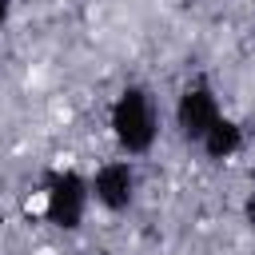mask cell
I'll list each match as a JSON object with an SVG mask.
<instances>
[{
	"label": "cell",
	"instance_id": "7a4b0ae2",
	"mask_svg": "<svg viewBox=\"0 0 255 255\" xmlns=\"http://www.w3.org/2000/svg\"><path fill=\"white\" fill-rule=\"evenodd\" d=\"M88 203H92L88 175L72 167H56L44 175V219L56 231H76L88 215Z\"/></svg>",
	"mask_w": 255,
	"mask_h": 255
},
{
	"label": "cell",
	"instance_id": "277c9868",
	"mask_svg": "<svg viewBox=\"0 0 255 255\" xmlns=\"http://www.w3.org/2000/svg\"><path fill=\"white\" fill-rule=\"evenodd\" d=\"M88 191L104 211H124L135 199V167L131 159H108L88 175Z\"/></svg>",
	"mask_w": 255,
	"mask_h": 255
},
{
	"label": "cell",
	"instance_id": "3957f363",
	"mask_svg": "<svg viewBox=\"0 0 255 255\" xmlns=\"http://www.w3.org/2000/svg\"><path fill=\"white\" fill-rule=\"evenodd\" d=\"M223 116V104H219V92L207 76H191L179 96H175V128L187 143H199L203 131Z\"/></svg>",
	"mask_w": 255,
	"mask_h": 255
},
{
	"label": "cell",
	"instance_id": "6da1fadb",
	"mask_svg": "<svg viewBox=\"0 0 255 255\" xmlns=\"http://www.w3.org/2000/svg\"><path fill=\"white\" fill-rule=\"evenodd\" d=\"M108 128H112L124 155H147L155 147V135H159V112H155L151 92L143 84L120 88L112 108H108Z\"/></svg>",
	"mask_w": 255,
	"mask_h": 255
},
{
	"label": "cell",
	"instance_id": "8992f818",
	"mask_svg": "<svg viewBox=\"0 0 255 255\" xmlns=\"http://www.w3.org/2000/svg\"><path fill=\"white\" fill-rule=\"evenodd\" d=\"M243 219H247V227L255 231V183H251V191H247V199H243Z\"/></svg>",
	"mask_w": 255,
	"mask_h": 255
},
{
	"label": "cell",
	"instance_id": "5b68a950",
	"mask_svg": "<svg viewBox=\"0 0 255 255\" xmlns=\"http://www.w3.org/2000/svg\"><path fill=\"white\" fill-rule=\"evenodd\" d=\"M199 151H203L207 159H215V163H223V159L239 155V151H243V124H239V120H231V116L223 112V116L203 131Z\"/></svg>",
	"mask_w": 255,
	"mask_h": 255
},
{
	"label": "cell",
	"instance_id": "ba28073f",
	"mask_svg": "<svg viewBox=\"0 0 255 255\" xmlns=\"http://www.w3.org/2000/svg\"><path fill=\"white\" fill-rule=\"evenodd\" d=\"M72 255H88V251H72Z\"/></svg>",
	"mask_w": 255,
	"mask_h": 255
},
{
	"label": "cell",
	"instance_id": "52a82bcc",
	"mask_svg": "<svg viewBox=\"0 0 255 255\" xmlns=\"http://www.w3.org/2000/svg\"><path fill=\"white\" fill-rule=\"evenodd\" d=\"M8 12H12V0H0V24L8 20Z\"/></svg>",
	"mask_w": 255,
	"mask_h": 255
}]
</instances>
